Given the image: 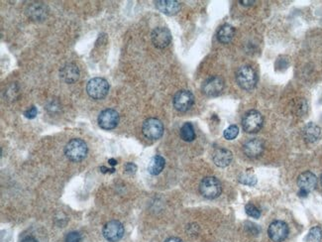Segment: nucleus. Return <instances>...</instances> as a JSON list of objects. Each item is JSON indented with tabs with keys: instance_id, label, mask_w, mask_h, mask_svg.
<instances>
[{
	"instance_id": "nucleus-1",
	"label": "nucleus",
	"mask_w": 322,
	"mask_h": 242,
	"mask_svg": "<svg viewBox=\"0 0 322 242\" xmlns=\"http://www.w3.org/2000/svg\"><path fill=\"white\" fill-rule=\"evenodd\" d=\"M87 151V145L83 140L74 138L64 147V155L73 162H80L86 157Z\"/></svg>"
},
{
	"instance_id": "nucleus-2",
	"label": "nucleus",
	"mask_w": 322,
	"mask_h": 242,
	"mask_svg": "<svg viewBox=\"0 0 322 242\" xmlns=\"http://www.w3.org/2000/svg\"><path fill=\"white\" fill-rule=\"evenodd\" d=\"M86 92L93 100H103L109 92V83L103 78H93L86 85Z\"/></svg>"
},
{
	"instance_id": "nucleus-3",
	"label": "nucleus",
	"mask_w": 322,
	"mask_h": 242,
	"mask_svg": "<svg viewBox=\"0 0 322 242\" xmlns=\"http://www.w3.org/2000/svg\"><path fill=\"white\" fill-rule=\"evenodd\" d=\"M200 192L204 198L213 200L221 195L222 187L215 177H206L201 182Z\"/></svg>"
},
{
	"instance_id": "nucleus-4",
	"label": "nucleus",
	"mask_w": 322,
	"mask_h": 242,
	"mask_svg": "<svg viewBox=\"0 0 322 242\" xmlns=\"http://www.w3.org/2000/svg\"><path fill=\"white\" fill-rule=\"evenodd\" d=\"M236 80L241 88L245 90L253 89L257 84V74L250 66L241 67L236 73Z\"/></svg>"
},
{
	"instance_id": "nucleus-5",
	"label": "nucleus",
	"mask_w": 322,
	"mask_h": 242,
	"mask_svg": "<svg viewBox=\"0 0 322 242\" xmlns=\"http://www.w3.org/2000/svg\"><path fill=\"white\" fill-rule=\"evenodd\" d=\"M264 123V119L262 114L257 110L248 111L242 120L243 129L247 133H256L259 131Z\"/></svg>"
},
{
	"instance_id": "nucleus-6",
	"label": "nucleus",
	"mask_w": 322,
	"mask_h": 242,
	"mask_svg": "<svg viewBox=\"0 0 322 242\" xmlns=\"http://www.w3.org/2000/svg\"><path fill=\"white\" fill-rule=\"evenodd\" d=\"M142 131L146 138L158 140L164 134V125L162 121L157 118H148L144 121Z\"/></svg>"
},
{
	"instance_id": "nucleus-7",
	"label": "nucleus",
	"mask_w": 322,
	"mask_h": 242,
	"mask_svg": "<svg viewBox=\"0 0 322 242\" xmlns=\"http://www.w3.org/2000/svg\"><path fill=\"white\" fill-rule=\"evenodd\" d=\"M174 107L181 112H185L191 108L195 103V97L192 93L186 89H181L178 92L173 100Z\"/></svg>"
},
{
	"instance_id": "nucleus-8",
	"label": "nucleus",
	"mask_w": 322,
	"mask_h": 242,
	"mask_svg": "<svg viewBox=\"0 0 322 242\" xmlns=\"http://www.w3.org/2000/svg\"><path fill=\"white\" fill-rule=\"evenodd\" d=\"M317 185V178L311 172H304L300 175L298 179V186L300 188L299 196L306 197L310 192H312Z\"/></svg>"
},
{
	"instance_id": "nucleus-9",
	"label": "nucleus",
	"mask_w": 322,
	"mask_h": 242,
	"mask_svg": "<svg viewBox=\"0 0 322 242\" xmlns=\"http://www.w3.org/2000/svg\"><path fill=\"white\" fill-rule=\"evenodd\" d=\"M224 86V80L221 77L214 76L203 82L202 93L207 97H218L222 94Z\"/></svg>"
},
{
	"instance_id": "nucleus-10",
	"label": "nucleus",
	"mask_w": 322,
	"mask_h": 242,
	"mask_svg": "<svg viewBox=\"0 0 322 242\" xmlns=\"http://www.w3.org/2000/svg\"><path fill=\"white\" fill-rule=\"evenodd\" d=\"M99 125L104 130L114 129L119 122V114L116 110L107 108L101 112L99 115Z\"/></svg>"
},
{
	"instance_id": "nucleus-11",
	"label": "nucleus",
	"mask_w": 322,
	"mask_h": 242,
	"mask_svg": "<svg viewBox=\"0 0 322 242\" xmlns=\"http://www.w3.org/2000/svg\"><path fill=\"white\" fill-rule=\"evenodd\" d=\"M102 233L107 241L118 242L124 235V226L118 221H111L104 225Z\"/></svg>"
},
{
	"instance_id": "nucleus-12",
	"label": "nucleus",
	"mask_w": 322,
	"mask_h": 242,
	"mask_svg": "<svg viewBox=\"0 0 322 242\" xmlns=\"http://www.w3.org/2000/svg\"><path fill=\"white\" fill-rule=\"evenodd\" d=\"M151 38H152V42L156 48L164 49L171 44L172 34L168 28L158 27L152 32Z\"/></svg>"
},
{
	"instance_id": "nucleus-13",
	"label": "nucleus",
	"mask_w": 322,
	"mask_h": 242,
	"mask_svg": "<svg viewBox=\"0 0 322 242\" xmlns=\"http://www.w3.org/2000/svg\"><path fill=\"white\" fill-rule=\"evenodd\" d=\"M268 234L274 242H282L288 235V226L282 221L273 222L269 226Z\"/></svg>"
},
{
	"instance_id": "nucleus-14",
	"label": "nucleus",
	"mask_w": 322,
	"mask_h": 242,
	"mask_svg": "<svg viewBox=\"0 0 322 242\" xmlns=\"http://www.w3.org/2000/svg\"><path fill=\"white\" fill-rule=\"evenodd\" d=\"M80 76V69L77 65L69 63L63 65L60 70V78L66 83H74L79 81Z\"/></svg>"
},
{
	"instance_id": "nucleus-15",
	"label": "nucleus",
	"mask_w": 322,
	"mask_h": 242,
	"mask_svg": "<svg viewBox=\"0 0 322 242\" xmlns=\"http://www.w3.org/2000/svg\"><path fill=\"white\" fill-rule=\"evenodd\" d=\"M27 15L34 21H43L48 16V9L44 3H31L27 8Z\"/></svg>"
},
{
	"instance_id": "nucleus-16",
	"label": "nucleus",
	"mask_w": 322,
	"mask_h": 242,
	"mask_svg": "<svg viewBox=\"0 0 322 242\" xmlns=\"http://www.w3.org/2000/svg\"><path fill=\"white\" fill-rule=\"evenodd\" d=\"M264 151V142L260 139H251L244 144V152L250 158L259 157Z\"/></svg>"
},
{
	"instance_id": "nucleus-17",
	"label": "nucleus",
	"mask_w": 322,
	"mask_h": 242,
	"mask_svg": "<svg viewBox=\"0 0 322 242\" xmlns=\"http://www.w3.org/2000/svg\"><path fill=\"white\" fill-rule=\"evenodd\" d=\"M233 159L232 152L227 149H217L213 153V162L220 168H225L231 164Z\"/></svg>"
},
{
	"instance_id": "nucleus-18",
	"label": "nucleus",
	"mask_w": 322,
	"mask_h": 242,
	"mask_svg": "<svg viewBox=\"0 0 322 242\" xmlns=\"http://www.w3.org/2000/svg\"><path fill=\"white\" fill-rule=\"evenodd\" d=\"M156 7L162 13L172 16L180 11L181 4L174 0H160L156 2Z\"/></svg>"
},
{
	"instance_id": "nucleus-19",
	"label": "nucleus",
	"mask_w": 322,
	"mask_h": 242,
	"mask_svg": "<svg viewBox=\"0 0 322 242\" xmlns=\"http://www.w3.org/2000/svg\"><path fill=\"white\" fill-rule=\"evenodd\" d=\"M235 35V29L229 24L221 26L217 32V39L222 44H228L232 41Z\"/></svg>"
},
{
	"instance_id": "nucleus-20",
	"label": "nucleus",
	"mask_w": 322,
	"mask_h": 242,
	"mask_svg": "<svg viewBox=\"0 0 322 242\" xmlns=\"http://www.w3.org/2000/svg\"><path fill=\"white\" fill-rule=\"evenodd\" d=\"M165 165H166V161L162 156L160 155L154 156L149 162L148 172L153 176H157L164 170Z\"/></svg>"
},
{
	"instance_id": "nucleus-21",
	"label": "nucleus",
	"mask_w": 322,
	"mask_h": 242,
	"mask_svg": "<svg viewBox=\"0 0 322 242\" xmlns=\"http://www.w3.org/2000/svg\"><path fill=\"white\" fill-rule=\"evenodd\" d=\"M321 136V129L314 123L307 124L303 129V137L309 143L316 142Z\"/></svg>"
},
{
	"instance_id": "nucleus-22",
	"label": "nucleus",
	"mask_w": 322,
	"mask_h": 242,
	"mask_svg": "<svg viewBox=\"0 0 322 242\" xmlns=\"http://www.w3.org/2000/svg\"><path fill=\"white\" fill-rule=\"evenodd\" d=\"M181 137L185 142H191L196 139V132L192 124L189 122L184 123L181 128Z\"/></svg>"
},
{
	"instance_id": "nucleus-23",
	"label": "nucleus",
	"mask_w": 322,
	"mask_h": 242,
	"mask_svg": "<svg viewBox=\"0 0 322 242\" xmlns=\"http://www.w3.org/2000/svg\"><path fill=\"white\" fill-rule=\"evenodd\" d=\"M321 239H322V229L319 226L312 227L305 238L306 242H320Z\"/></svg>"
},
{
	"instance_id": "nucleus-24",
	"label": "nucleus",
	"mask_w": 322,
	"mask_h": 242,
	"mask_svg": "<svg viewBox=\"0 0 322 242\" xmlns=\"http://www.w3.org/2000/svg\"><path fill=\"white\" fill-rule=\"evenodd\" d=\"M245 211L249 217H251L253 219H259L261 217L260 209L253 203H247L245 205Z\"/></svg>"
},
{
	"instance_id": "nucleus-25",
	"label": "nucleus",
	"mask_w": 322,
	"mask_h": 242,
	"mask_svg": "<svg viewBox=\"0 0 322 242\" xmlns=\"http://www.w3.org/2000/svg\"><path fill=\"white\" fill-rule=\"evenodd\" d=\"M239 133V129L237 127V125H230L228 128L225 129L224 131V137L225 139H227V140H233L237 137Z\"/></svg>"
},
{
	"instance_id": "nucleus-26",
	"label": "nucleus",
	"mask_w": 322,
	"mask_h": 242,
	"mask_svg": "<svg viewBox=\"0 0 322 242\" xmlns=\"http://www.w3.org/2000/svg\"><path fill=\"white\" fill-rule=\"evenodd\" d=\"M240 183L244 184V185H248V186H255L257 184V178L253 175H249V174H244L239 178Z\"/></svg>"
},
{
	"instance_id": "nucleus-27",
	"label": "nucleus",
	"mask_w": 322,
	"mask_h": 242,
	"mask_svg": "<svg viewBox=\"0 0 322 242\" xmlns=\"http://www.w3.org/2000/svg\"><path fill=\"white\" fill-rule=\"evenodd\" d=\"M80 240H81V235L78 231H72L68 233L66 239H64L66 242H80Z\"/></svg>"
},
{
	"instance_id": "nucleus-28",
	"label": "nucleus",
	"mask_w": 322,
	"mask_h": 242,
	"mask_svg": "<svg viewBox=\"0 0 322 242\" xmlns=\"http://www.w3.org/2000/svg\"><path fill=\"white\" fill-rule=\"evenodd\" d=\"M37 113H38V110H37V107L36 106H31L30 108H28L25 112H24V115L25 117L29 118V119H33L37 116Z\"/></svg>"
},
{
	"instance_id": "nucleus-29",
	"label": "nucleus",
	"mask_w": 322,
	"mask_h": 242,
	"mask_svg": "<svg viewBox=\"0 0 322 242\" xmlns=\"http://www.w3.org/2000/svg\"><path fill=\"white\" fill-rule=\"evenodd\" d=\"M125 172L129 175H132V174H135L136 171H137V166L134 164V163H131V162H128L125 164Z\"/></svg>"
},
{
	"instance_id": "nucleus-30",
	"label": "nucleus",
	"mask_w": 322,
	"mask_h": 242,
	"mask_svg": "<svg viewBox=\"0 0 322 242\" xmlns=\"http://www.w3.org/2000/svg\"><path fill=\"white\" fill-rule=\"evenodd\" d=\"M21 242H38V240L33 236H26L21 240Z\"/></svg>"
},
{
	"instance_id": "nucleus-31",
	"label": "nucleus",
	"mask_w": 322,
	"mask_h": 242,
	"mask_svg": "<svg viewBox=\"0 0 322 242\" xmlns=\"http://www.w3.org/2000/svg\"><path fill=\"white\" fill-rule=\"evenodd\" d=\"M165 242H182V240L179 237H171V238L167 239Z\"/></svg>"
},
{
	"instance_id": "nucleus-32",
	"label": "nucleus",
	"mask_w": 322,
	"mask_h": 242,
	"mask_svg": "<svg viewBox=\"0 0 322 242\" xmlns=\"http://www.w3.org/2000/svg\"><path fill=\"white\" fill-rule=\"evenodd\" d=\"M240 3H242L243 5H246V6H249V5H252L255 3V1H247V0H240Z\"/></svg>"
},
{
	"instance_id": "nucleus-33",
	"label": "nucleus",
	"mask_w": 322,
	"mask_h": 242,
	"mask_svg": "<svg viewBox=\"0 0 322 242\" xmlns=\"http://www.w3.org/2000/svg\"><path fill=\"white\" fill-rule=\"evenodd\" d=\"M101 172L102 173H107V172H110V173H114V169H111V170H109V169H107V168H105L104 166H102V167H101Z\"/></svg>"
},
{
	"instance_id": "nucleus-34",
	"label": "nucleus",
	"mask_w": 322,
	"mask_h": 242,
	"mask_svg": "<svg viewBox=\"0 0 322 242\" xmlns=\"http://www.w3.org/2000/svg\"><path fill=\"white\" fill-rule=\"evenodd\" d=\"M108 163H109L111 166H115V165H117V161H116L115 159H109V160H108Z\"/></svg>"
},
{
	"instance_id": "nucleus-35",
	"label": "nucleus",
	"mask_w": 322,
	"mask_h": 242,
	"mask_svg": "<svg viewBox=\"0 0 322 242\" xmlns=\"http://www.w3.org/2000/svg\"><path fill=\"white\" fill-rule=\"evenodd\" d=\"M320 181H321V184H322V175H321V178H320Z\"/></svg>"
}]
</instances>
